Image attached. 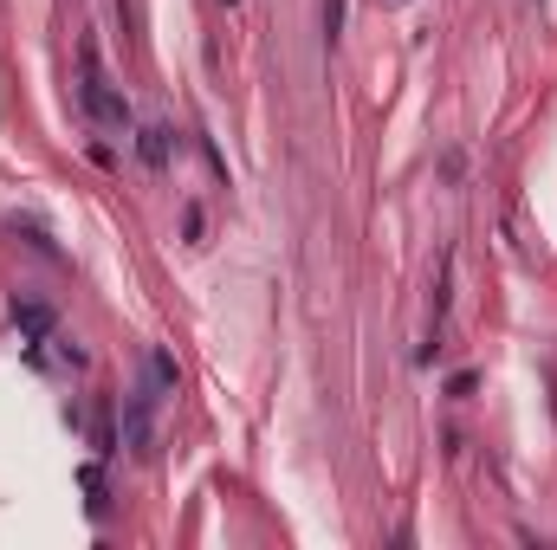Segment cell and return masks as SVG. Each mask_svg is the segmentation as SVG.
Segmentation results:
<instances>
[{
    "mask_svg": "<svg viewBox=\"0 0 557 550\" xmlns=\"http://www.w3.org/2000/svg\"><path fill=\"white\" fill-rule=\"evenodd\" d=\"M337 33H344V0H324V39L337 46Z\"/></svg>",
    "mask_w": 557,
    "mask_h": 550,
    "instance_id": "cell-6",
    "label": "cell"
},
{
    "mask_svg": "<svg viewBox=\"0 0 557 550\" xmlns=\"http://www.w3.org/2000/svg\"><path fill=\"white\" fill-rule=\"evenodd\" d=\"M156 402H162L156 389H137V395L124 402V447L137 453V460L156 453Z\"/></svg>",
    "mask_w": 557,
    "mask_h": 550,
    "instance_id": "cell-2",
    "label": "cell"
},
{
    "mask_svg": "<svg viewBox=\"0 0 557 550\" xmlns=\"http://www.w3.org/2000/svg\"><path fill=\"white\" fill-rule=\"evenodd\" d=\"M78 104H85V117L98 123V130H117V136L130 130V98H124V85H111V78L98 72V52H91V46H85V85H78Z\"/></svg>",
    "mask_w": 557,
    "mask_h": 550,
    "instance_id": "cell-1",
    "label": "cell"
},
{
    "mask_svg": "<svg viewBox=\"0 0 557 550\" xmlns=\"http://www.w3.org/2000/svg\"><path fill=\"white\" fill-rule=\"evenodd\" d=\"M85 492H91V512H104V473L98 466H85Z\"/></svg>",
    "mask_w": 557,
    "mask_h": 550,
    "instance_id": "cell-7",
    "label": "cell"
},
{
    "mask_svg": "<svg viewBox=\"0 0 557 550\" xmlns=\"http://www.w3.org/2000/svg\"><path fill=\"white\" fill-rule=\"evenodd\" d=\"M13 324H20V337L39 350V343L52 337V305H39V298H13Z\"/></svg>",
    "mask_w": 557,
    "mask_h": 550,
    "instance_id": "cell-3",
    "label": "cell"
},
{
    "mask_svg": "<svg viewBox=\"0 0 557 550\" xmlns=\"http://www.w3.org/2000/svg\"><path fill=\"white\" fill-rule=\"evenodd\" d=\"M137 149H143L149 169H169V130H162V123H143V130H137Z\"/></svg>",
    "mask_w": 557,
    "mask_h": 550,
    "instance_id": "cell-4",
    "label": "cell"
},
{
    "mask_svg": "<svg viewBox=\"0 0 557 550\" xmlns=\"http://www.w3.org/2000/svg\"><path fill=\"white\" fill-rule=\"evenodd\" d=\"M175 382H182V376H175V356H169V350H149V389H156V395H175Z\"/></svg>",
    "mask_w": 557,
    "mask_h": 550,
    "instance_id": "cell-5",
    "label": "cell"
}]
</instances>
